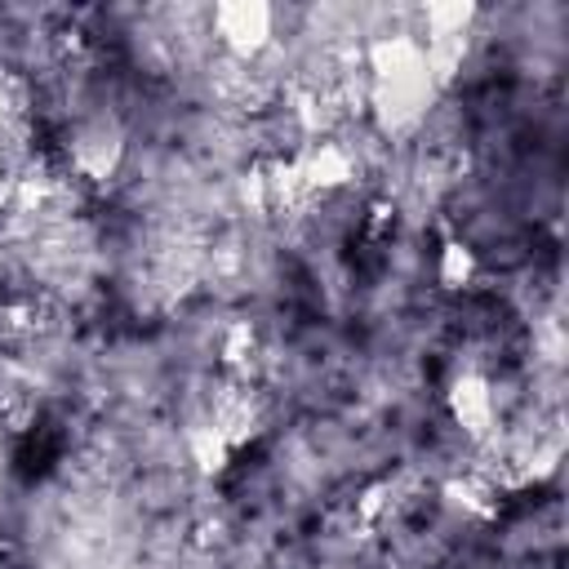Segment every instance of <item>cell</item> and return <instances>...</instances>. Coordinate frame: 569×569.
Wrapping results in <instances>:
<instances>
[{
  "mask_svg": "<svg viewBox=\"0 0 569 569\" xmlns=\"http://www.w3.org/2000/svg\"><path fill=\"white\" fill-rule=\"evenodd\" d=\"M431 76H405V80H373L369 102L387 129H413L427 111Z\"/></svg>",
  "mask_w": 569,
  "mask_h": 569,
  "instance_id": "obj_1",
  "label": "cell"
},
{
  "mask_svg": "<svg viewBox=\"0 0 569 569\" xmlns=\"http://www.w3.org/2000/svg\"><path fill=\"white\" fill-rule=\"evenodd\" d=\"M271 9L267 4H218L213 9V31L227 40V49L236 58L258 53L271 40Z\"/></svg>",
  "mask_w": 569,
  "mask_h": 569,
  "instance_id": "obj_2",
  "label": "cell"
},
{
  "mask_svg": "<svg viewBox=\"0 0 569 569\" xmlns=\"http://www.w3.org/2000/svg\"><path fill=\"white\" fill-rule=\"evenodd\" d=\"M120 151H124L120 129L107 124V120L80 124V133H76V142H71V160H76V169H80L84 178H107V173H116Z\"/></svg>",
  "mask_w": 569,
  "mask_h": 569,
  "instance_id": "obj_3",
  "label": "cell"
},
{
  "mask_svg": "<svg viewBox=\"0 0 569 569\" xmlns=\"http://www.w3.org/2000/svg\"><path fill=\"white\" fill-rule=\"evenodd\" d=\"M449 409L462 422V431L485 436L493 427V391H489V382L476 378V373H462L453 382V391H449Z\"/></svg>",
  "mask_w": 569,
  "mask_h": 569,
  "instance_id": "obj_4",
  "label": "cell"
},
{
  "mask_svg": "<svg viewBox=\"0 0 569 569\" xmlns=\"http://www.w3.org/2000/svg\"><path fill=\"white\" fill-rule=\"evenodd\" d=\"M298 169H302V178H307V187L311 191H325V187H338V182H347L351 178V156L338 147V142H316V147H307L298 160H293Z\"/></svg>",
  "mask_w": 569,
  "mask_h": 569,
  "instance_id": "obj_5",
  "label": "cell"
},
{
  "mask_svg": "<svg viewBox=\"0 0 569 569\" xmlns=\"http://www.w3.org/2000/svg\"><path fill=\"white\" fill-rule=\"evenodd\" d=\"M209 427H218L222 440L236 449V445H244V440L258 431V405H253L244 391H222V396L213 400V422H209Z\"/></svg>",
  "mask_w": 569,
  "mask_h": 569,
  "instance_id": "obj_6",
  "label": "cell"
},
{
  "mask_svg": "<svg viewBox=\"0 0 569 569\" xmlns=\"http://www.w3.org/2000/svg\"><path fill=\"white\" fill-rule=\"evenodd\" d=\"M187 449H191V462H196L200 471H222L227 458H231V445H227L222 431L209 427V422H200V427L187 431Z\"/></svg>",
  "mask_w": 569,
  "mask_h": 569,
  "instance_id": "obj_7",
  "label": "cell"
},
{
  "mask_svg": "<svg viewBox=\"0 0 569 569\" xmlns=\"http://www.w3.org/2000/svg\"><path fill=\"white\" fill-rule=\"evenodd\" d=\"M253 356H258V333H253L244 320H236V325L227 329V338H222V360H227L231 369H244V365H253Z\"/></svg>",
  "mask_w": 569,
  "mask_h": 569,
  "instance_id": "obj_8",
  "label": "cell"
},
{
  "mask_svg": "<svg viewBox=\"0 0 569 569\" xmlns=\"http://www.w3.org/2000/svg\"><path fill=\"white\" fill-rule=\"evenodd\" d=\"M427 36H462L471 22V4H427Z\"/></svg>",
  "mask_w": 569,
  "mask_h": 569,
  "instance_id": "obj_9",
  "label": "cell"
},
{
  "mask_svg": "<svg viewBox=\"0 0 569 569\" xmlns=\"http://www.w3.org/2000/svg\"><path fill=\"white\" fill-rule=\"evenodd\" d=\"M471 276H476V258H471V249H462V244H445V253H440V284L462 289Z\"/></svg>",
  "mask_w": 569,
  "mask_h": 569,
  "instance_id": "obj_10",
  "label": "cell"
},
{
  "mask_svg": "<svg viewBox=\"0 0 569 569\" xmlns=\"http://www.w3.org/2000/svg\"><path fill=\"white\" fill-rule=\"evenodd\" d=\"M449 493H453L458 507H467V511H476V516H489V511H493V485H485V480H476V476L453 480Z\"/></svg>",
  "mask_w": 569,
  "mask_h": 569,
  "instance_id": "obj_11",
  "label": "cell"
}]
</instances>
